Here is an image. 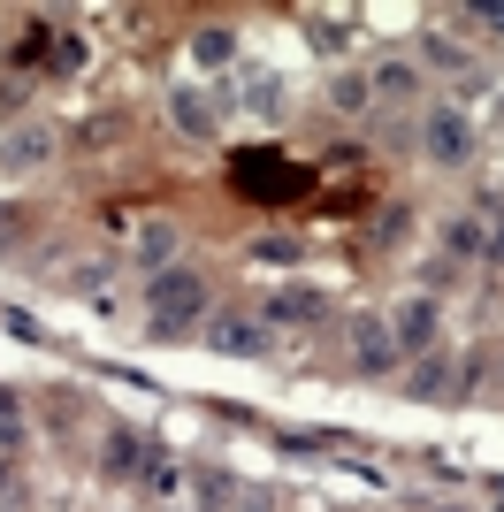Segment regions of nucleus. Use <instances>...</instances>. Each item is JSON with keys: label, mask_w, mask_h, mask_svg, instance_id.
<instances>
[{"label": "nucleus", "mask_w": 504, "mask_h": 512, "mask_svg": "<svg viewBox=\"0 0 504 512\" xmlns=\"http://www.w3.org/2000/svg\"><path fill=\"white\" fill-rule=\"evenodd\" d=\"M207 314V283L191 276V268H161V276H146V321L161 344H184L191 321Z\"/></svg>", "instance_id": "nucleus-1"}, {"label": "nucleus", "mask_w": 504, "mask_h": 512, "mask_svg": "<svg viewBox=\"0 0 504 512\" xmlns=\"http://www.w3.org/2000/svg\"><path fill=\"white\" fill-rule=\"evenodd\" d=\"M306 184H314V176H306V169H283L275 146H260V153L237 161V192H252V199H298Z\"/></svg>", "instance_id": "nucleus-2"}, {"label": "nucleus", "mask_w": 504, "mask_h": 512, "mask_svg": "<svg viewBox=\"0 0 504 512\" xmlns=\"http://www.w3.org/2000/svg\"><path fill=\"white\" fill-rule=\"evenodd\" d=\"M420 146H428L436 169H466V161H474V123H466L459 107H436V115L420 123Z\"/></svg>", "instance_id": "nucleus-3"}, {"label": "nucleus", "mask_w": 504, "mask_h": 512, "mask_svg": "<svg viewBox=\"0 0 504 512\" xmlns=\"http://www.w3.org/2000/svg\"><path fill=\"white\" fill-rule=\"evenodd\" d=\"M390 337H398V352H420V360H428V352H436V337H443L436 299H428V291H420V299H405L398 321H390Z\"/></svg>", "instance_id": "nucleus-4"}, {"label": "nucleus", "mask_w": 504, "mask_h": 512, "mask_svg": "<svg viewBox=\"0 0 504 512\" xmlns=\"http://www.w3.org/2000/svg\"><path fill=\"white\" fill-rule=\"evenodd\" d=\"M352 360L367 367V375H390V367L405 360V352H398V337H390V321H375V314L359 321V329H352Z\"/></svg>", "instance_id": "nucleus-5"}, {"label": "nucleus", "mask_w": 504, "mask_h": 512, "mask_svg": "<svg viewBox=\"0 0 504 512\" xmlns=\"http://www.w3.org/2000/svg\"><path fill=\"white\" fill-rule=\"evenodd\" d=\"M321 314H329V299H321L314 283H283L268 299V321H283V329H314Z\"/></svg>", "instance_id": "nucleus-6"}, {"label": "nucleus", "mask_w": 504, "mask_h": 512, "mask_svg": "<svg viewBox=\"0 0 504 512\" xmlns=\"http://www.w3.org/2000/svg\"><path fill=\"white\" fill-rule=\"evenodd\" d=\"M207 344L222 352V360H260V352H268V329H260V321H245V314H222Z\"/></svg>", "instance_id": "nucleus-7"}, {"label": "nucleus", "mask_w": 504, "mask_h": 512, "mask_svg": "<svg viewBox=\"0 0 504 512\" xmlns=\"http://www.w3.org/2000/svg\"><path fill=\"white\" fill-rule=\"evenodd\" d=\"M176 222H146V230L130 237V253H138V268H153V276H161V268H176Z\"/></svg>", "instance_id": "nucleus-8"}, {"label": "nucleus", "mask_w": 504, "mask_h": 512, "mask_svg": "<svg viewBox=\"0 0 504 512\" xmlns=\"http://www.w3.org/2000/svg\"><path fill=\"white\" fill-rule=\"evenodd\" d=\"M168 115H176V130H191V138H214V107L199 100V92H168Z\"/></svg>", "instance_id": "nucleus-9"}, {"label": "nucleus", "mask_w": 504, "mask_h": 512, "mask_svg": "<svg viewBox=\"0 0 504 512\" xmlns=\"http://www.w3.org/2000/svg\"><path fill=\"white\" fill-rule=\"evenodd\" d=\"M367 85H375V100H413L420 77H413V62H375V77H367Z\"/></svg>", "instance_id": "nucleus-10"}, {"label": "nucleus", "mask_w": 504, "mask_h": 512, "mask_svg": "<svg viewBox=\"0 0 504 512\" xmlns=\"http://www.w3.org/2000/svg\"><path fill=\"white\" fill-rule=\"evenodd\" d=\"M46 153H54V130H16V138H8V153H0V161H8V169H39Z\"/></svg>", "instance_id": "nucleus-11"}, {"label": "nucleus", "mask_w": 504, "mask_h": 512, "mask_svg": "<svg viewBox=\"0 0 504 512\" xmlns=\"http://www.w3.org/2000/svg\"><path fill=\"white\" fill-rule=\"evenodd\" d=\"M237 54V39H230V23H207L199 39H191V62H207V69H222Z\"/></svg>", "instance_id": "nucleus-12"}, {"label": "nucleus", "mask_w": 504, "mask_h": 512, "mask_svg": "<svg viewBox=\"0 0 504 512\" xmlns=\"http://www.w3.org/2000/svg\"><path fill=\"white\" fill-rule=\"evenodd\" d=\"M138 467H146V444H138L130 428H115V436H107V474H138Z\"/></svg>", "instance_id": "nucleus-13"}, {"label": "nucleus", "mask_w": 504, "mask_h": 512, "mask_svg": "<svg viewBox=\"0 0 504 512\" xmlns=\"http://www.w3.org/2000/svg\"><path fill=\"white\" fill-rule=\"evenodd\" d=\"M23 436H31V421H23V406H16V390H0V451H16Z\"/></svg>", "instance_id": "nucleus-14"}, {"label": "nucleus", "mask_w": 504, "mask_h": 512, "mask_svg": "<svg viewBox=\"0 0 504 512\" xmlns=\"http://www.w3.org/2000/svg\"><path fill=\"white\" fill-rule=\"evenodd\" d=\"M443 383H451V367H443V352H428L413 367V398H443Z\"/></svg>", "instance_id": "nucleus-15"}, {"label": "nucleus", "mask_w": 504, "mask_h": 512, "mask_svg": "<svg viewBox=\"0 0 504 512\" xmlns=\"http://www.w3.org/2000/svg\"><path fill=\"white\" fill-rule=\"evenodd\" d=\"M329 100H336V107H367V100H375V85H367V77H352V69H344V77H336V85H329Z\"/></svg>", "instance_id": "nucleus-16"}, {"label": "nucleus", "mask_w": 504, "mask_h": 512, "mask_svg": "<svg viewBox=\"0 0 504 512\" xmlns=\"http://www.w3.org/2000/svg\"><path fill=\"white\" fill-rule=\"evenodd\" d=\"M252 260H268V268H291V260H298V237H260V245H252Z\"/></svg>", "instance_id": "nucleus-17"}, {"label": "nucleus", "mask_w": 504, "mask_h": 512, "mask_svg": "<svg viewBox=\"0 0 504 512\" xmlns=\"http://www.w3.org/2000/svg\"><path fill=\"white\" fill-rule=\"evenodd\" d=\"M443 237H451V253H489V230H474V222H451Z\"/></svg>", "instance_id": "nucleus-18"}, {"label": "nucleus", "mask_w": 504, "mask_h": 512, "mask_svg": "<svg viewBox=\"0 0 504 512\" xmlns=\"http://www.w3.org/2000/svg\"><path fill=\"white\" fill-rule=\"evenodd\" d=\"M54 69H62V77H77V69H84V39H54Z\"/></svg>", "instance_id": "nucleus-19"}, {"label": "nucleus", "mask_w": 504, "mask_h": 512, "mask_svg": "<svg viewBox=\"0 0 504 512\" xmlns=\"http://www.w3.org/2000/svg\"><path fill=\"white\" fill-rule=\"evenodd\" d=\"M245 100H252V107H260V115H275V107H283V85H275V77H260V85H252V92H245Z\"/></svg>", "instance_id": "nucleus-20"}, {"label": "nucleus", "mask_w": 504, "mask_h": 512, "mask_svg": "<svg viewBox=\"0 0 504 512\" xmlns=\"http://www.w3.org/2000/svg\"><path fill=\"white\" fill-rule=\"evenodd\" d=\"M8 337H23V344H46V329L31 314H8Z\"/></svg>", "instance_id": "nucleus-21"}, {"label": "nucleus", "mask_w": 504, "mask_h": 512, "mask_svg": "<svg viewBox=\"0 0 504 512\" xmlns=\"http://www.w3.org/2000/svg\"><path fill=\"white\" fill-rule=\"evenodd\" d=\"M466 16H474V23H489V31L504 39V0H482V8H466Z\"/></svg>", "instance_id": "nucleus-22"}, {"label": "nucleus", "mask_w": 504, "mask_h": 512, "mask_svg": "<svg viewBox=\"0 0 504 512\" xmlns=\"http://www.w3.org/2000/svg\"><path fill=\"white\" fill-rule=\"evenodd\" d=\"M16 230H23V222H16V207H0V245H8Z\"/></svg>", "instance_id": "nucleus-23"}, {"label": "nucleus", "mask_w": 504, "mask_h": 512, "mask_svg": "<svg viewBox=\"0 0 504 512\" xmlns=\"http://www.w3.org/2000/svg\"><path fill=\"white\" fill-rule=\"evenodd\" d=\"M16 100H23V92L8 85V77H0V115H16Z\"/></svg>", "instance_id": "nucleus-24"}, {"label": "nucleus", "mask_w": 504, "mask_h": 512, "mask_svg": "<svg viewBox=\"0 0 504 512\" xmlns=\"http://www.w3.org/2000/svg\"><path fill=\"white\" fill-rule=\"evenodd\" d=\"M237 512H268V497H260V490H252V497H237Z\"/></svg>", "instance_id": "nucleus-25"}, {"label": "nucleus", "mask_w": 504, "mask_h": 512, "mask_svg": "<svg viewBox=\"0 0 504 512\" xmlns=\"http://www.w3.org/2000/svg\"><path fill=\"white\" fill-rule=\"evenodd\" d=\"M489 505H497V512H504V482H489Z\"/></svg>", "instance_id": "nucleus-26"}]
</instances>
